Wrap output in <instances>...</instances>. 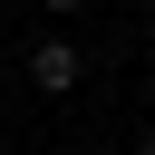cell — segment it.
Returning <instances> with one entry per match:
<instances>
[{"mask_svg":"<svg viewBox=\"0 0 155 155\" xmlns=\"http://www.w3.org/2000/svg\"><path fill=\"white\" fill-rule=\"evenodd\" d=\"M78 78H87V68H78V48H68V39H48V48H29V87H39V97H68Z\"/></svg>","mask_w":155,"mask_h":155,"instance_id":"6da1fadb","label":"cell"},{"mask_svg":"<svg viewBox=\"0 0 155 155\" xmlns=\"http://www.w3.org/2000/svg\"><path fill=\"white\" fill-rule=\"evenodd\" d=\"M145 155H155V136H145Z\"/></svg>","mask_w":155,"mask_h":155,"instance_id":"3957f363","label":"cell"},{"mask_svg":"<svg viewBox=\"0 0 155 155\" xmlns=\"http://www.w3.org/2000/svg\"><path fill=\"white\" fill-rule=\"evenodd\" d=\"M39 10H58V19H68V10H87V0H39Z\"/></svg>","mask_w":155,"mask_h":155,"instance_id":"7a4b0ae2","label":"cell"}]
</instances>
